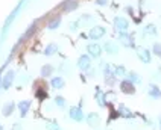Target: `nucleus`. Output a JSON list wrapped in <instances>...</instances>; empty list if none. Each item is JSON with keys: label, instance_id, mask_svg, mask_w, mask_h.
Here are the masks:
<instances>
[{"label": "nucleus", "instance_id": "obj_1", "mask_svg": "<svg viewBox=\"0 0 161 130\" xmlns=\"http://www.w3.org/2000/svg\"><path fill=\"white\" fill-rule=\"evenodd\" d=\"M105 33H106V29H105L103 26H94V27H91L90 32H88V39H94V41H97V39L103 38Z\"/></svg>", "mask_w": 161, "mask_h": 130}, {"label": "nucleus", "instance_id": "obj_2", "mask_svg": "<svg viewBox=\"0 0 161 130\" xmlns=\"http://www.w3.org/2000/svg\"><path fill=\"white\" fill-rule=\"evenodd\" d=\"M112 23H114V27H116V30H117L119 33L126 32V30L129 29V21H128L125 17H116Z\"/></svg>", "mask_w": 161, "mask_h": 130}, {"label": "nucleus", "instance_id": "obj_3", "mask_svg": "<svg viewBox=\"0 0 161 130\" xmlns=\"http://www.w3.org/2000/svg\"><path fill=\"white\" fill-rule=\"evenodd\" d=\"M119 41H120V44L125 46V47H135V41H134V36L128 32H122L119 33Z\"/></svg>", "mask_w": 161, "mask_h": 130}, {"label": "nucleus", "instance_id": "obj_4", "mask_svg": "<svg viewBox=\"0 0 161 130\" xmlns=\"http://www.w3.org/2000/svg\"><path fill=\"white\" fill-rule=\"evenodd\" d=\"M137 56H139V59L143 62V64H151V61H152V53H151V50H148V49H145V47H137Z\"/></svg>", "mask_w": 161, "mask_h": 130}, {"label": "nucleus", "instance_id": "obj_5", "mask_svg": "<svg viewBox=\"0 0 161 130\" xmlns=\"http://www.w3.org/2000/svg\"><path fill=\"white\" fill-rule=\"evenodd\" d=\"M120 91L123 92V94H128V95H132V94H135V85L132 83V82H129L128 79H123L122 82H120Z\"/></svg>", "mask_w": 161, "mask_h": 130}, {"label": "nucleus", "instance_id": "obj_6", "mask_svg": "<svg viewBox=\"0 0 161 130\" xmlns=\"http://www.w3.org/2000/svg\"><path fill=\"white\" fill-rule=\"evenodd\" d=\"M68 115H70L72 120H75L76 123H81L84 121V111L81 106H73L70 111H68Z\"/></svg>", "mask_w": 161, "mask_h": 130}, {"label": "nucleus", "instance_id": "obj_7", "mask_svg": "<svg viewBox=\"0 0 161 130\" xmlns=\"http://www.w3.org/2000/svg\"><path fill=\"white\" fill-rule=\"evenodd\" d=\"M87 50H88V56L90 58H100V55L103 52L102 46L96 44V42H91V44H88L87 46Z\"/></svg>", "mask_w": 161, "mask_h": 130}, {"label": "nucleus", "instance_id": "obj_8", "mask_svg": "<svg viewBox=\"0 0 161 130\" xmlns=\"http://www.w3.org/2000/svg\"><path fill=\"white\" fill-rule=\"evenodd\" d=\"M78 67H79V70H82V71L91 70V58H90L88 55L79 56V59H78Z\"/></svg>", "mask_w": 161, "mask_h": 130}, {"label": "nucleus", "instance_id": "obj_9", "mask_svg": "<svg viewBox=\"0 0 161 130\" xmlns=\"http://www.w3.org/2000/svg\"><path fill=\"white\" fill-rule=\"evenodd\" d=\"M148 95L152 100H160L161 98V89H160V86L155 85V83H149L148 85Z\"/></svg>", "mask_w": 161, "mask_h": 130}, {"label": "nucleus", "instance_id": "obj_10", "mask_svg": "<svg viewBox=\"0 0 161 130\" xmlns=\"http://www.w3.org/2000/svg\"><path fill=\"white\" fill-rule=\"evenodd\" d=\"M94 98H96V103L99 104V107H106L108 106V100H106V94L100 89V88H96V92H94Z\"/></svg>", "mask_w": 161, "mask_h": 130}, {"label": "nucleus", "instance_id": "obj_11", "mask_svg": "<svg viewBox=\"0 0 161 130\" xmlns=\"http://www.w3.org/2000/svg\"><path fill=\"white\" fill-rule=\"evenodd\" d=\"M117 114H119V117L126 118V120H131V118L135 117V114L129 109L128 106H125V104H119V107H117Z\"/></svg>", "mask_w": 161, "mask_h": 130}, {"label": "nucleus", "instance_id": "obj_12", "mask_svg": "<svg viewBox=\"0 0 161 130\" xmlns=\"http://www.w3.org/2000/svg\"><path fill=\"white\" fill-rule=\"evenodd\" d=\"M102 49H103L108 55H112V56H114V55H117L119 50H120L119 46H117V42H114V41H106Z\"/></svg>", "mask_w": 161, "mask_h": 130}, {"label": "nucleus", "instance_id": "obj_13", "mask_svg": "<svg viewBox=\"0 0 161 130\" xmlns=\"http://www.w3.org/2000/svg\"><path fill=\"white\" fill-rule=\"evenodd\" d=\"M87 124L90 127H97L100 124V115L96 114V112H91L87 115Z\"/></svg>", "mask_w": 161, "mask_h": 130}, {"label": "nucleus", "instance_id": "obj_14", "mask_svg": "<svg viewBox=\"0 0 161 130\" xmlns=\"http://www.w3.org/2000/svg\"><path fill=\"white\" fill-rule=\"evenodd\" d=\"M14 77H15V73H14L12 70H11V71H8V73L5 74V77H3V80H2V86H3V89H8L9 86L12 85Z\"/></svg>", "mask_w": 161, "mask_h": 130}, {"label": "nucleus", "instance_id": "obj_15", "mask_svg": "<svg viewBox=\"0 0 161 130\" xmlns=\"http://www.w3.org/2000/svg\"><path fill=\"white\" fill-rule=\"evenodd\" d=\"M29 107H31V101L29 100H23L18 103V111L21 117H26V114L29 112Z\"/></svg>", "mask_w": 161, "mask_h": 130}, {"label": "nucleus", "instance_id": "obj_16", "mask_svg": "<svg viewBox=\"0 0 161 130\" xmlns=\"http://www.w3.org/2000/svg\"><path fill=\"white\" fill-rule=\"evenodd\" d=\"M14 109H15V103H14V101H8V103H5L3 107H2V114H3L5 117H9V115L14 112Z\"/></svg>", "mask_w": 161, "mask_h": 130}, {"label": "nucleus", "instance_id": "obj_17", "mask_svg": "<svg viewBox=\"0 0 161 130\" xmlns=\"http://www.w3.org/2000/svg\"><path fill=\"white\" fill-rule=\"evenodd\" d=\"M50 85H52V88H55V89H61V88H64L65 82H64V79L61 76H56V77H53L50 80Z\"/></svg>", "mask_w": 161, "mask_h": 130}, {"label": "nucleus", "instance_id": "obj_18", "mask_svg": "<svg viewBox=\"0 0 161 130\" xmlns=\"http://www.w3.org/2000/svg\"><path fill=\"white\" fill-rule=\"evenodd\" d=\"M126 79H128L129 82H132L134 85H140V83H142V77H140L139 74H137L135 71H128Z\"/></svg>", "mask_w": 161, "mask_h": 130}, {"label": "nucleus", "instance_id": "obj_19", "mask_svg": "<svg viewBox=\"0 0 161 130\" xmlns=\"http://www.w3.org/2000/svg\"><path fill=\"white\" fill-rule=\"evenodd\" d=\"M114 74H116V77H126L128 71L125 65H114Z\"/></svg>", "mask_w": 161, "mask_h": 130}, {"label": "nucleus", "instance_id": "obj_20", "mask_svg": "<svg viewBox=\"0 0 161 130\" xmlns=\"http://www.w3.org/2000/svg\"><path fill=\"white\" fill-rule=\"evenodd\" d=\"M58 52V46L56 44H49L47 47L44 49V55L46 56H52V55H55Z\"/></svg>", "mask_w": 161, "mask_h": 130}, {"label": "nucleus", "instance_id": "obj_21", "mask_svg": "<svg viewBox=\"0 0 161 130\" xmlns=\"http://www.w3.org/2000/svg\"><path fill=\"white\" fill-rule=\"evenodd\" d=\"M76 8H78V0H67L64 3L65 11H72V9H76Z\"/></svg>", "mask_w": 161, "mask_h": 130}, {"label": "nucleus", "instance_id": "obj_22", "mask_svg": "<svg viewBox=\"0 0 161 130\" xmlns=\"http://www.w3.org/2000/svg\"><path fill=\"white\" fill-rule=\"evenodd\" d=\"M145 35H152V36H157V35H158V30H157V27H155L154 24H148V26L145 27Z\"/></svg>", "mask_w": 161, "mask_h": 130}, {"label": "nucleus", "instance_id": "obj_23", "mask_svg": "<svg viewBox=\"0 0 161 130\" xmlns=\"http://www.w3.org/2000/svg\"><path fill=\"white\" fill-rule=\"evenodd\" d=\"M53 73V67L49 64V65H44V67L41 68V76H44V77H49L50 74Z\"/></svg>", "mask_w": 161, "mask_h": 130}, {"label": "nucleus", "instance_id": "obj_24", "mask_svg": "<svg viewBox=\"0 0 161 130\" xmlns=\"http://www.w3.org/2000/svg\"><path fill=\"white\" fill-rule=\"evenodd\" d=\"M59 24H61V17H56V18H53V20L50 21L47 27H49L50 30H55V29H56V27H58Z\"/></svg>", "mask_w": 161, "mask_h": 130}, {"label": "nucleus", "instance_id": "obj_25", "mask_svg": "<svg viewBox=\"0 0 161 130\" xmlns=\"http://www.w3.org/2000/svg\"><path fill=\"white\" fill-rule=\"evenodd\" d=\"M55 104L58 106V107H61V109H62V107H65V98L64 97H61V95H56L55 97Z\"/></svg>", "mask_w": 161, "mask_h": 130}, {"label": "nucleus", "instance_id": "obj_26", "mask_svg": "<svg viewBox=\"0 0 161 130\" xmlns=\"http://www.w3.org/2000/svg\"><path fill=\"white\" fill-rule=\"evenodd\" d=\"M152 50H154V53L161 59V44H158V42H154V46H152Z\"/></svg>", "mask_w": 161, "mask_h": 130}, {"label": "nucleus", "instance_id": "obj_27", "mask_svg": "<svg viewBox=\"0 0 161 130\" xmlns=\"http://www.w3.org/2000/svg\"><path fill=\"white\" fill-rule=\"evenodd\" d=\"M46 129H47V130H61V127L56 123H47V124H46Z\"/></svg>", "mask_w": 161, "mask_h": 130}, {"label": "nucleus", "instance_id": "obj_28", "mask_svg": "<svg viewBox=\"0 0 161 130\" xmlns=\"http://www.w3.org/2000/svg\"><path fill=\"white\" fill-rule=\"evenodd\" d=\"M108 3V0H96V5H99V6H105Z\"/></svg>", "mask_w": 161, "mask_h": 130}, {"label": "nucleus", "instance_id": "obj_29", "mask_svg": "<svg viewBox=\"0 0 161 130\" xmlns=\"http://www.w3.org/2000/svg\"><path fill=\"white\" fill-rule=\"evenodd\" d=\"M70 29H72V30H76V29H78V23H73V24H70Z\"/></svg>", "mask_w": 161, "mask_h": 130}, {"label": "nucleus", "instance_id": "obj_30", "mask_svg": "<svg viewBox=\"0 0 161 130\" xmlns=\"http://www.w3.org/2000/svg\"><path fill=\"white\" fill-rule=\"evenodd\" d=\"M0 130H3V126L2 124H0Z\"/></svg>", "mask_w": 161, "mask_h": 130}, {"label": "nucleus", "instance_id": "obj_31", "mask_svg": "<svg viewBox=\"0 0 161 130\" xmlns=\"http://www.w3.org/2000/svg\"><path fill=\"white\" fill-rule=\"evenodd\" d=\"M158 121H160V126H161V117H160V120H158Z\"/></svg>", "mask_w": 161, "mask_h": 130}, {"label": "nucleus", "instance_id": "obj_32", "mask_svg": "<svg viewBox=\"0 0 161 130\" xmlns=\"http://www.w3.org/2000/svg\"><path fill=\"white\" fill-rule=\"evenodd\" d=\"M0 82H2V79H0Z\"/></svg>", "mask_w": 161, "mask_h": 130}]
</instances>
